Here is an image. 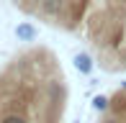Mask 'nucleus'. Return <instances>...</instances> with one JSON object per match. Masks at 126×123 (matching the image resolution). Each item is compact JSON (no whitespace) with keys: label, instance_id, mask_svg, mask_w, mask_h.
Segmentation results:
<instances>
[{"label":"nucleus","instance_id":"obj_2","mask_svg":"<svg viewBox=\"0 0 126 123\" xmlns=\"http://www.w3.org/2000/svg\"><path fill=\"white\" fill-rule=\"evenodd\" d=\"M75 69L80 74H90V72H93V59H90V54H85V51L75 54Z\"/></svg>","mask_w":126,"mask_h":123},{"label":"nucleus","instance_id":"obj_1","mask_svg":"<svg viewBox=\"0 0 126 123\" xmlns=\"http://www.w3.org/2000/svg\"><path fill=\"white\" fill-rule=\"evenodd\" d=\"M36 36H39V28L33 23H28V21H23V23H18L16 26V38L18 41H36Z\"/></svg>","mask_w":126,"mask_h":123},{"label":"nucleus","instance_id":"obj_5","mask_svg":"<svg viewBox=\"0 0 126 123\" xmlns=\"http://www.w3.org/2000/svg\"><path fill=\"white\" fill-rule=\"evenodd\" d=\"M0 123H26V118H23V115H18V113H8V115L0 118Z\"/></svg>","mask_w":126,"mask_h":123},{"label":"nucleus","instance_id":"obj_8","mask_svg":"<svg viewBox=\"0 0 126 123\" xmlns=\"http://www.w3.org/2000/svg\"><path fill=\"white\" fill-rule=\"evenodd\" d=\"M77 123H80V121H77Z\"/></svg>","mask_w":126,"mask_h":123},{"label":"nucleus","instance_id":"obj_4","mask_svg":"<svg viewBox=\"0 0 126 123\" xmlns=\"http://www.w3.org/2000/svg\"><path fill=\"white\" fill-rule=\"evenodd\" d=\"M93 110H98V113L108 110V98H106V95H98V98H93Z\"/></svg>","mask_w":126,"mask_h":123},{"label":"nucleus","instance_id":"obj_7","mask_svg":"<svg viewBox=\"0 0 126 123\" xmlns=\"http://www.w3.org/2000/svg\"><path fill=\"white\" fill-rule=\"evenodd\" d=\"M124 90H126V82H124Z\"/></svg>","mask_w":126,"mask_h":123},{"label":"nucleus","instance_id":"obj_3","mask_svg":"<svg viewBox=\"0 0 126 123\" xmlns=\"http://www.w3.org/2000/svg\"><path fill=\"white\" fill-rule=\"evenodd\" d=\"M62 5H64V0H41L39 8H41L44 15H57V13L62 10Z\"/></svg>","mask_w":126,"mask_h":123},{"label":"nucleus","instance_id":"obj_6","mask_svg":"<svg viewBox=\"0 0 126 123\" xmlns=\"http://www.w3.org/2000/svg\"><path fill=\"white\" fill-rule=\"evenodd\" d=\"M103 123H118V121H103Z\"/></svg>","mask_w":126,"mask_h":123}]
</instances>
